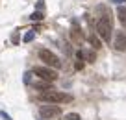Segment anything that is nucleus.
Here are the masks:
<instances>
[{"label": "nucleus", "instance_id": "obj_1", "mask_svg": "<svg viewBox=\"0 0 126 120\" xmlns=\"http://www.w3.org/2000/svg\"><path fill=\"white\" fill-rule=\"evenodd\" d=\"M111 31H113L111 30V13L104 9V15L96 20V33H98V37L102 39L104 43H110L111 41Z\"/></svg>", "mask_w": 126, "mask_h": 120}, {"label": "nucleus", "instance_id": "obj_2", "mask_svg": "<svg viewBox=\"0 0 126 120\" xmlns=\"http://www.w3.org/2000/svg\"><path fill=\"white\" fill-rule=\"evenodd\" d=\"M39 100L47 104H69L72 102V96L67 93H59V91H45L39 94Z\"/></svg>", "mask_w": 126, "mask_h": 120}, {"label": "nucleus", "instance_id": "obj_3", "mask_svg": "<svg viewBox=\"0 0 126 120\" xmlns=\"http://www.w3.org/2000/svg\"><path fill=\"white\" fill-rule=\"evenodd\" d=\"M39 59L45 63V65L52 67V68H59L61 67V61H59V57L54 54V52L47 50V48H43V50H39Z\"/></svg>", "mask_w": 126, "mask_h": 120}, {"label": "nucleus", "instance_id": "obj_4", "mask_svg": "<svg viewBox=\"0 0 126 120\" xmlns=\"http://www.w3.org/2000/svg\"><path fill=\"white\" fill-rule=\"evenodd\" d=\"M33 72H35L41 80H47V81H56V80H58V72L52 70L50 67H35Z\"/></svg>", "mask_w": 126, "mask_h": 120}, {"label": "nucleus", "instance_id": "obj_5", "mask_svg": "<svg viewBox=\"0 0 126 120\" xmlns=\"http://www.w3.org/2000/svg\"><path fill=\"white\" fill-rule=\"evenodd\" d=\"M39 115L43 116V118H54V116H59L61 115V109H59V105H54V104H50V105H41V109H39Z\"/></svg>", "mask_w": 126, "mask_h": 120}, {"label": "nucleus", "instance_id": "obj_6", "mask_svg": "<svg viewBox=\"0 0 126 120\" xmlns=\"http://www.w3.org/2000/svg\"><path fill=\"white\" fill-rule=\"evenodd\" d=\"M113 46H115V50H119V52L126 50V33H124V31H117V33H115Z\"/></svg>", "mask_w": 126, "mask_h": 120}, {"label": "nucleus", "instance_id": "obj_7", "mask_svg": "<svg viewBox=\"0 0 126 120\" xmlns=\"http://www.w3.org/2000/svg\"><path fill=\"white\" fill-rule=\"evenodd\" d=\"M52 81H47V80H39V81H33L32 83V87H33V89H37V91H54L52 89V85H50Z\"/></svg>", "mask_w": 126, "mask_h": 120}, {"label": "nucleus", "instance_id": "obj_8", "mask_svg": "<svg viewBox=\"0 0 126 120\" xmlns=\"http://www.w3.org/2000/svg\"><path fill=\"white\" fill-rule=\"evenodd\" d=\"M71 37L74 39L76 43H82V41H83V33H82V30H80L76 24L72 26V30H71Z\"/></svg>", "mask_w": 126, "mask_h": 120}, {"label": "nucleus", "instance_id": "obj_9", "mask_svg": "<svg viewBox=\"0 0 126 120\" xmlns=\"http://www.w3.org/2000/svg\"><path fill=\"white\" fill-rule=\"evenodd\" d=\"M87 41L91 43V46L94 48V50H98V48H102V41H100V37H96L94 33H89V37H87Z\"/></svg>", "mask_w": 126, "mask_h": 120}, {"label": "nucleus", "instance_id": "obj_10", "mask_svg": "<svg viewBox=\"0 0 126 120\" xmlns=\"http://www.w3.org/2000/svg\"><path fill=\"white\" fill-rule=\"evenodd\" d=\"M117 17H119V20H121V24L126 28V8L124 6H121V8L117 9Z\"/></svg>", "mask_w": 126, "mask_h": 120}, {"label": "nucleus", "instance_id": "obj_11", "mask_svg": "<svg viewBox=\"0 0 126 120\" xmlns=\"http://www.w3.org/2000/svg\"><path fill=\"white\" fill-rule=\"evenodd\" d=\"M83 57H85L87 63H94V59H96V54H94V50H83Z\"/></svg>", "mask_w": 126, "mask_h": 120}, {"label": "nucleus", "instance_id": "obj_12", "mask_svg": "<svg viewBox=\"0 0 126 120\" xmlns=\"http://www.w3.org/2000/svg\"><path fill=\"white\" fill-rule=\"evenodd\" d=\"M61 120H80V115L78 113H67L61 116Z\"/></svg>", "mask_w": 126, "mask_h": 120}, {"label": "nucleus", "instance_id": "obj_13", "mask_svg": "<svg viewBox=\"0 0 126 120\" xmlns=\"http://www.w3.org/2000/svg\"><path fill=\"white\" fill-rule=\"evenodd\" d=\"M33 37H35V31H26V35L22 37V41H24V43H32Z\"/></svg>", "mask_w": 126, "mask_h": 120}, {"label": "nucleus", "instance_id": "obj_14", "mask_svg": "<svg viewBox=\"0 0 126 120\" xmlns=\"http://www.w3.org/2000/svg\"><path fill=\"white\" fill-rule=\"evenodd\" d=\"M30 19H32V20H37V22H39V20H43V19H45V15H43L41 11H33Z\"/></svg>", "mask_w": 126, "mask_h": 120}, {"label": "nucleus", "instance_id": "obj_15", "mask_svg": "<svg viewBox=\"0 0 126 120\" xmlns=\"http://www.w3.org/2000/svg\"><path fill=\"white\" fill-rule=\"evenodd\" d=\"M74 68H76V70H82V68H83V59H78V61L74 63Z\"/></svg>", "mask_w": 126, "mask_h": 120}, {"label": "nucleus", "instance_id": "obj_16", "mask_svg": "<svg viewBox=\"0 0 126 120\" xmlns=\"http://www.w3.org/2000/svg\"><path fill=\"white\" fill-rule=\"evenodd\" d=\"M45 8V0H37V9H43Z\"/></svg>", "mask_w": 126, "mask_h": 120}, {"label": "nucleus", "instance_id": "obj_17", "mask_svg": "<svg viewBox=\"0 0 126 120\" xmlns=\"http://www.w3.org/2000/svg\"><path fill=\"white\" fill-rule=\"evenodd\" d=\"M0 116H2V118H4V120H11V116H9V115H6L4 111H0Z\"/></svg>", "mask_w": 126, "mask_h": 120}, {"label": "nucleus", "instance_id": "obj_18", "mask_svg": "<svg viewBox=\"0 0 126 120\" xmlns=\"http://www.w3.org/2000/svg\"><path fill=\"white\" fill-rule=\"evenodd\" d=\"M115 4H122V2H124V0H113Z\"/></svg>", "mask_w": 126, "mask_h": 120}]
</instances>
